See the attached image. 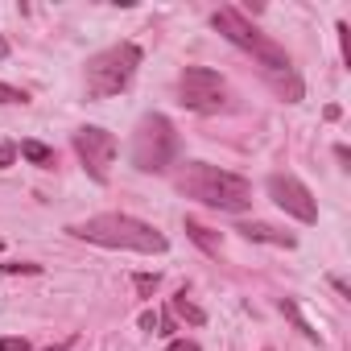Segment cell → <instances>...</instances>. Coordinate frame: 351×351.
I'll return each instance as SVG.
<instances>
[{"label":"cell","mask_w":351,"mask_h":351,"mask_svg":"<svg viewBox=\"0 0 351 351\" xmlns=\"http://www.w3.org/2000/svg\"><path fill=\"white\" fill-rule=\"evenodd\" d=\"M173 186L186 199H195L203 207H215V211H248L252 207V182L232 173V169L207 165V161H186L182 173L173 178Z\"/></svg>","instance_id":"1"},{"label":"cell","mask_w":351,"mask_h":351,"mask_svg":"<svg viewBox=\"0 0 351 351\" xmlns=\"http://www.w3.org/2000/svg\"><path fill=\"white\" fill-rule=\"evenodd\" d=\"M71 236L87 240V244H99V248H124V252H165L169 240L145 223V219H132V215H120V211H108V215H91L83 223H71L66 228Z\"/></svg>","instance_id":"2"},{"label":"cell","mask_w":351,"mask_h":351,"mask_svg":"<svg viewBox=\"0 0 351 351\" xmlns=\"http://www.w3.org/2000/svg\"><path fill=\"white\" fill-rule=\"evenodd\" d=\"M178 157V132L161 112L141 116L136 132H132V165L141 173H165L169 161Z\"/></svg>","instance_id":"3"},{"label":"cell","mask_w":351,"mask_h":351,"mask_svg":"<svg viewBox=\"0 0 351 351\" xmlns=\"http://www.w3.org/2000/svg\"><path fill=\"white\" fill-rule=\"evenodd\" d=\"M141 66V50L132 42H116L108 50H99L91 62H87V95L91 99H108V95H120L132 75Z\"/></svg>","instance_id":"4"},{"label":"cell","mask_w":351,"mask_h":351,"mask_svg":"<svg viewBox=\"0 0 351 351\" xmlns=\"http://www.w3.org/2000/svg\"><path fill=\"white\" fill-rule=\"evenodd\" d=\"M211 25L232 42V46H240V50H248L261 66H269L273 75L277 71H289V54L277 46V42H269L265 34H256V25L240 13V9H215V17H211Z\"/></svg>","instance_id":"5"},{"label":"cell","mask_w":351,"mask_h":351,"mask_svg":"<svg viewBox=\"0 0 351 351\" xmlns=\"http://www.w3.org/2000/svg\"><path fill=\"white\" fill-rule=\"evenodd\" d=\"M178 95L191 112H219L228 104V83L211 66H186L178 75Z\"/></svg>","instance_id":"6"},{"label":"cell","mask_w":351,"mask_h":351,"mask_svg":"<svg viewBox=\"0 0 351 351\" xmlns=\"http://www.w3.org/2000/svg\"><path fill=\"white\" fill-rule=\"evenodd\" d=\"M75 153H79L83 169L95 182H108V169L116 161V136L108 128H99V124H87V128L75 132Z\"/></svg>","instance_id":"7"},{"label":"cell","mask_w":351,"mask_h":351,"mask_svg":"<svg viewBox=\"0 0 351 351\" xmlns=\"http://www.w3.org/2000/svg\"><path fill=\"white\" fill-rule=\"evenodd\" d=\"M269 199L285 215H293L302 223H318V203H314L310 186L302 178H293V173H273V178H269Z\"/></svg>","instance_id":"8"},{"label":"cell","mask_w":351,"mask_h":351,"mask_svg":"<svg viewBox=\"0 0 351 351\" xmlns=\"http://www.w3.org/2000/svg\"><path fill=\"white\" fill-rule=\"evenodd\" d=\"M240 232H244V240H256V244H277V248H293L298 244L289 232H281L273 223H244Z\"/></svg>","instance_id":"9"},{"label":"cell","mask_w":351,"mask_h":351,"mask_svg":"<svg viewBox=\"0 0 351 351\" xmlns=\"http://www.w3.org/2000/svg\"><path fill=\"white\" fill-rule=\"evenodd\" d=\"M186 236H191V240H195L203 252H211V256L223 248V236H219V232H211V228H203L199 219H186Z\"/></svg>","instance_id":"10"},{"label":"cell","mask_w":351,"mask_h":351,"mask_svg":"<svg viewBox=\"0 0 351 351\" xmlns=\"http://www.w3.org/2000/svg\"><path fill=\"white\" fill-rule=\"evenodd\" d=\"M25 161H34V165H54V149H46L42 141H21V149H17Z\"/></svg>","instance_id":"11"},{"label":"cell","mask_w":351,"mask_h":351,"mask_svg":"<svg viewBox=\"0 0 351 351\" xmlns=\"http://www.w3.org/2000/svg\"><path fill=\"white\" fill-rule=\"evenodd\" d=\"M281 314H285V318H293V326H298V330H302L310 343H318V330H314V326L302 318V310H298V302H293V298H281Z\"/></svg>","instance_id":"12"},{"label":"cell","mask_w":351,"mask_h":351,"mask_svg":"<svg viewBox=\"0 0 351 351\" xmlns=\"http://www.w3.org/2000/svg\"><path fill=\"white\" fill-rule=\"evenodd\" d=\"M173 310H178L186 322H195V326H203V322H207V314H203V310L186 298V289H182V293H173Z\"/></svg>","instance_id":"13"},{"label":"cell","mask_w":351,"mask_h":351,"mask_svg":"<svg viewBox=\"0 0 351 351\" xmlns=\"http://www.w3.org/2000/svg\"><path fill=\"white\" fill-rule=\"evenodd\" d=\"M9 277H21V273H29V277H38L42 273V265H29V261H13V265H0Z\"/></svg>","instance_id":"14"},{"label":"cell","mask_w":351,"mask_h":351,"mask_svg":"<svg viewBox=\"0 0 351 351\" xmlns=\"http://www.w3.org/2000/svg\"><path fill=\"white\" fill-rule=\"evenodd\" d=\"M29 95L21 87H9V83H0V104H25Z\"/></svg>","instance_id":"15"},{"label":"cell","mask_w":351,"mask_h":351,"mask_svg":"<svg viewBox=\"0 0 351 351\" xmlns=\"http://www.w3.org/2000/svg\"><path fill=\"white\" fill-rule=\"evenodd\" d=\"M339 42H343V62L351 66V25L347 21H339Z\"/></svg>","instance_id":"16"},{"label":"cell","mask_w":351,"mask_h":351,"mask_svg":"<svg viewBox=\"0 0 351 351\" xmlns=\"http://www.w3.org/2000/svg\"><path fill=\"white\" fill-rule=\"evenodd\" d=\"M153 289H157V273H153V277H149V273H136V293H141V298H149Z\"/></svg>","instance_id":"17"},{"label":"cell","mask_w":351,"mask_h":351,"mask_svg":"<svg viewBox=\"0 0 351 351\" xmlns=\"http://www.w3.org/2000/svg\"><path fill=\"white\" fill-rule=\"evenodd\" d=\"M17 161V145H0V169Z\"/></svg>","instance_id":"18"},{"label":"cell","mask_w":351,"mask_h":351,"mask_svg":"<svg viewBox=\"0 0 351 351\" xmlns=\"http://www.w3.org/2000/svg\"><path fill=\"white\" fill-rule=\"evenodd\" d=\"M0 351H29L25 339H0Z\"/></svg>","instance_id":"19"},{"label":"cell","mask_w":351,"mask_h":351,"mask_svg":"<svg viewBox=\"0 0 351 351\" xmlns=\"http://www.w3.org/2000/svg\"><path fill=\"white\" fill-rule=\"evenodd\" d=\"M165 351H199V343H191V339H169Z\"/></svg>","instance_id":"20"},{"label":"cell","mask_w":351,"mask_h":351,"mask_svg":"<svg viewBox=\"0 0 351 351\" xmlns=\"http://www.w3.org/2000/svg\"><path fill=\"white\" fill-rule=\"evenodd\" d=\"M141 330H157V310H145L141 314Z\"/></svg>","instance_id":"21"},{"label":"cell","mask_w":351,"mask_h":351,"mask_svg":"<svg viewBox=\"0 0 351 351\" xmlns=\"http://www.w3.org/2000/svg\"><path fill=\"white\" fill-rule=\"evenodd\" d=\"M75 347V339H66V343H58V347H46V351H71Z\"/></svg>","instance_id":"22"},{"label":"cell","mask_w":351,"mask_h":351,"mask_svg":"<svg viewBox=\"0 0 351 351\" xmlns=\"http://www.w3.org/2000/svg\"><path fill=\"white\" fill-rule=\"evenodd\" d=\"M0 58H9V42L5 38H0Z\"/></svg>","instance_id":"23"},{"label":"cell","mask_w":351,"mask_h":351,"mask_svg":"<svg viewBox=\"0 0 351 351\" xmlns=\"http://www.w3.org/2000/svg\"><path fill=\"white\" fill-rule=\"evenodd\" d=\"M265 351H273V347H265Z\"/></svg>","instance_id":"24"}]
</instances>
